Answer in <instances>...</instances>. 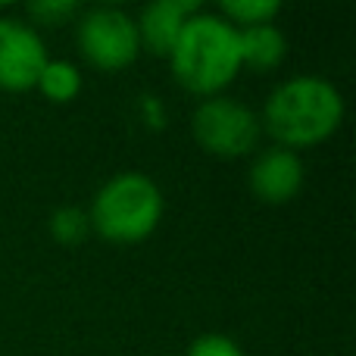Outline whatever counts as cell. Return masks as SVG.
<instances>
[{
	"instance_id": "6da1fadb",
	"label": "cell",
	"mask_w": 356,
	"mask_h": 356,
	"mask_svg": "<svg viewBox=\"0 0 356 356\" xmlns=\"http://www.w3.org/2000/svg\"><path fill=\"white\" fill-rule=\"evenodd\" d=\"M344 94L322 75H291L266 97L259 125L284 150H309L325 144L344 125Z\"/></svg>"
},
{
	"instance_id": "7a4b0ae2",
	"label": "cell",
	"mask_w": 356,
	"mask_h": 356,
	"mask_svg": "<svg viewBox=\"0 0 356 356\" xmlns=\"http://www.w3.org/2000/svg\"><path fill=\"white\" fill-rule=\"evenodd\" d=\"M172 79L194 97H216L244 72L241 35L232 22L209 10H197L184 22L172 54L166 56Z\"/></svg>"
},
{
	"instance_id": "3957f363",
	"label": "cell",
	"mask_w": 356,
	"mask_h": 356,
	"mask_svg": "<svg viewBox=\"0 0 356 356\" xmlns=\"http://www.w3.org/2000/svg\"><path fill=\"white\" fill-rule=\"evenodd\" d=\"M160 184L144 172H116L106 178L85 209L91 232L110 244H141L163 222Z\"/></svg>"
},
{
	"instance_id": "277c9868",
	"label": "cell",
	"mask_w": 356,
	"mask_h": 356,
	"mask_svg": "<svg viewBox=\"0 0 356 356\" xmlns=\"http://www.w3.org/2000/svg\"><path fill=\"white\" fill-rule=\"evenodd\" d=\"M191 135L203 154L216 160H244L257 150L263 125L250 104L228 94L203 97L191 113Z\"/></svg>"
},
{
	"instance_id": "5b68a950",
	"label": "cell",
	"mask_w": 356,
	"mask_h": 356,
	"mask_svg": "<svg viewBox=\"0 0 356 356\" xmlns=\"http://www.w3.org/2000/svg\"><path fill=\"white\" fill-rule=\"evenodd\" d=\"M75 44L88 66L100 72H122L141 56L135 16L122 6H91L75 19Z\"/></svg>"
},
{
	"instance_id": "8992f818",
	"label": "cell",
	"mask_w": 356,
	"mask_h": 356,
	"mask_svg": "<svg viewBox=\"0 0 356 356\" xmlns=\"http://www.w3.org/2000/svg\"><path fill=\"white\" fill-rule=\"evenodd\" d=\"M47 60V44L35 25L16 16H0V91H31Z\"/></svg>"
},
{
	"instance_id": "52a82bcc",
	"label": "cell",
	"mask_w": 356,
	"mask_h": 356,
	"mask_svg": "<svg viewBox=\"0 0 356 356\" xmlns=\"http://www.w3.org/2000/svg\"><path fill=\"white\" fill-rule=\"evenodd\" d=\"M307 184V166L300 154L284 147H266L250 160L247 169V188L266 207H284L291 203Z\"/></svg>"
},
{
	"instance_id": "ba28073f",
	"label": "cell",
	"mask_w": 356,
	"mask_h": 356,
	"mask_svg": "<svg viewBox=\"0 0 356 356\" xmlns=\"http://www.w3.org/2000/svg\"><path fill=\"white\" fill-rule=\"evenodd\" d=\"M197 10H200V3H191V0H154V3H147L135 16L141 54L147 50V54L166 60V56L172 54L178 35H181L184 22H188Z\"/></svg>"
},
{
	"instance_id": "9c48e42d",
	"label": "cell",
	"mask_w": 356,
	"mask_h": 356,
	"mask_svg": "<svg viewBox=\"0 0 356 356\" xmlns=\"http://www.w3.org/2000/svg\"><path fill=\"white\" fill-rule=\"evenodd\" d=\"M241 35V66L250 72H275L288 56V38L275 22L253 25Z\"/></svg>"
},
{
	"instance_id": "30bf717a",
	"label": "cell",
	"mask_w": 356,
	"mask_h": 356,
	"mask_svg": "<svg viewBox=\"0 0 356 356\" xmlns=\"http://www.w3.org/2000/svg\"><path fill=\"white\" fill-rule=\"evenodd\" d=\"M81 88H85L81 69L75 66L72 60H54V56H50L47 66L38 75L35 91H41L50 104H72L81 94Z\"/></svg>"
},
{
	"instance_id": "8fae6325",
	"label": "cell",
	"mask_w": 356,
	"mask_h": 356,
	"mask_svg": "<svg viewBox=\"0 0 356 356\" xmlns=\"http://www.w3.org/2000/svg\"><path fill=\"white\" fill-rule=\"evenodd\" d=\"M282 13V6L275 0H225L219 6V16L225 22H232L238 31L253 29V25H269L275 22V16Z\"/></svg>"
},
{
	"instance_id": "7c38bea8",
	"label": "cell",
	"mask_w": 356,
	"mask_h": 356,
	"mask_svg": "<svg viewBox=\"0 0 356 356\" xmlns=\"http://www.w3.org/2000/svg\"><path fill=\"white\" fill-rule=\"evenodd\" d=\"M47 232L56 244L63 247H75L91 234V222H88V213L81 207H60L50 213L47 219Z\"/></svg>"
},
{
	"instance_id": "4fadbf2b",
	"label": "cell",
	"mask_w": 356,
	"mask_h": 356,
	"mask_svg": "<svg viewBox=\"0 0 356 356\" xmlns=\"http://www.w3.org/2000/svg\"><path fill=\"white\" fill-rule=\"evenodd\" d=\"M29 25L35 22V29H54V25H66L72 19H79L81 6L69 3V0H44V3H29Z\"/></svg>"
},
{
	"instance_id": "5bb4252c",
	"label": "cell",
	"mask_w": 356,
	"mask_h": 356,
	"mask_svg": "<svg viewBox=\"0 0 356 356\" xmlns=\"http://www.w3.org/2000/svg\"><path fill=\"white\" fill-rule=\"evenodd\" d=\"M184 356H244V350H241V344L234 338H228V334L207 332L191 341Z\"/></svg>"
}]
</instances>
